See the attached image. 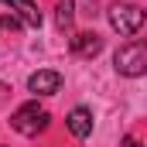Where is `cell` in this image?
Here are the masks:
<instances>
[{
	"instance_id": "1",
	"label": "cell",
	"mask_w": 147,
	"mask_h": 147,
	"mask_svg": "<svg viewBox=\"0 0 147 147\" xmlns=\"http://www.w3.org/2000/svg\"><path fill=\"white\" fill-rule=\"evenodd\" d=\"M113 65H116V72L127 75V79H140L147 72V48H144V41H127L123 48H116Z\"/></svg>"
},
{
	"instance_id": "2",
	"label": "cell",
	"mask_w": 147,
	"mask_h": 147,
	"mask_svg": "<svg viewBox=\"0 0 147 147\" xmlns=\"http://www.w3.org/2000/svg\"><path fill=\"white\" fill-rule=\"evenodd\" d=\"M48 120H51V113L45 110V106H38V103H24V106L14 110L10 127H14L17 134H24V137H38V134L48 127Z\"/></svg>"
},
{
	"instance_id": "3",
	"label": "cell",
	"mask_w": 147,
	"mask_h": 147,
	"mask_svg": "<svg viewBox=\"0 0 147 147\" xmlns=\"http://www.w3.org/2000/svg\"><path fill=\"white\" fill-rule=\"evenodd\" d=\"M110 28L123 38H134L144 28V10L137 3H113L110 7Z\"/></svg>"
},
{
	"instance_id": "4",
	"label": "cell",
	"mask_w": 147,
	"mask_h": 147,
	"mask_svg": "<svg viewBox=\"0 0 147 147\" xmlns=\"http://www.w3.org/2000/svg\"><path fill=\"white\" fill-rule=\"evenodd\" d=\"M69 48H72V55H79V58H96L103 51V38L96 34V31H79V34L69 38Z\"/></svg>"
},
{
	"instance_id": "5",
	"label": "cell",
	"mask_w": 147,
	"mask_h": 147,
	"mask_svg": "<svg viewBox=\"0 0 147 147\" xmlns=\"http://www.w3.org/2000/svg\"><path fill=\"white\" fill-rule=\"evenodd\" d=\"M28 89H31L34 96H55V92L62 89V75L55 72V69H38V72L28 79Z\"/></svg>"
},
{
	"instance_id": "6",
	"label": "cell",
	"mask_w": 147,
	"mask_h": 147,
	"mask_svg": "<svg viewBox=\"0 0 147 147\" xmlns=\"http://www.w3.org/2000/svg\"><path fill=\"white\" fill-rule=\"evenodd\" d=\"M3 7H10V14L24 24V28H41V10L34 0H0Z\"/></svg>"
},
{
	"instance_id": "7",
	"label": "cell",
	"mask_w": 147,
	"mask_h": 147,
	"mask_svg": "<svg viewBox=\"0 0 147 147\" xmlns=\"http://www.w3.org/2000/svg\"><path fill=\"white\" fill-rule=\"evenodd\" d=\"M65 123H69L72 137H79V140H86V137L92 134V113L86 110V106H75V110L65 116Z\"/></svg>"
},
{
	"instance_id": "8",
	"label": "cell",
	"mask_w": 147,
	"mask_h": 147,
	"mask_svg": "<svg viewBox=\"0 0 147 147\" xmlns=\"http://www.w3.org/2000/svg\"><path fill=\"white\" fill-rule=\"evenodd\" d=\"M72 21H75V0H58V7H55L58 31H72Z\"/></svg>"
},
{
	"instance_id": "9",
	"label": "cell",
	"mask_w": 147,
	"mask_h": 147,
	"mask_svg": "<svg viewBox=\"0 0 147 147\" xmlns=\"http://www.w3.org/2000/svg\"><path fill=\"white\" fill-rule=\"evenodd\" d=\"M123 147H140V140H137V137H127V140H123Z\"/></svg>"
},
{
	"instance_id": "10",
	"label": "cell",
	"mask_w": 147,
	"mask_h": 147,
	"mask_svg": "<svg viewBox=\"0 0 147 147\" xmlns=\"http://www.w3.org/2000/svg\"><path fill=\"white\" fill-rule=\"evenodd\" d=\"M0 147H3V144H0Z\"/></svg>"
}]
</instances>
